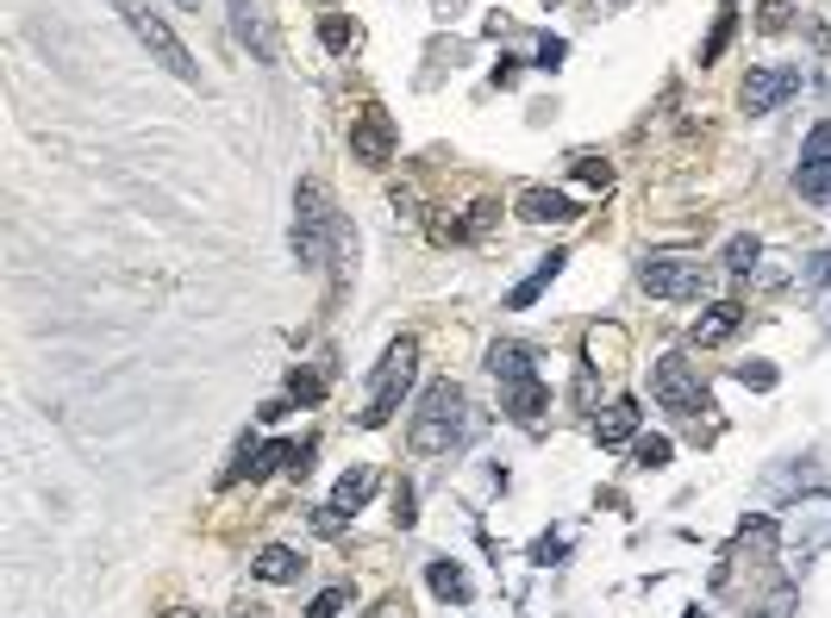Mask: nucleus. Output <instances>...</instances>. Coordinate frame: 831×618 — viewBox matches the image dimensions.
Here are the masks:
<instances>
[{
	"label": "nucleus",
	"mask_w": 831,
	"mask_h": 618,
	"mask_svg": "<svg viewBox=\"0 0 831 618\" xmlns=\"http://www.w3.org/2000/svg\"><path fill=\"white\" fill-rule=\"evenodd\" d=\"M563 56H569V45H563V38H544V45H538V63H544V70H556Z\"/></svg>",
	"instance_id": "nucleus-30"
},
{
	"label": "nucleus",
	"mask_w": 831,
	"mask_h": 618,
	"mask_svg": "<svg viewBox=\"0 0 831 618\" xmlns=\"http://www.w3.org/2000/svg\"><path fill=\"white\" fill-rule=\"evenodd\" d=\"M113 7H119V20L138 31V45L151 50L163 70L176 75V81H194V88H201V63L188 56V45H181L176 31H169V20H163L156 7H144V0H113Z\"/></svg>",
	"instance_id": "nucleus-2"
},
{
	"label": "nucleus",
	"mask_w": 831,
	"mask_h": 618,
	"mask_svg": "<svg viewBox=\"0 0 831 618\" xmlns=\"http://www.w3.org/2000/svg\"><path fill=\"white\" fill-rule=\"evenodd\" d=\"M344 606H351V594H344V588H326V594L313 600V613H306V618H338Z\"/></svg>",
	"instance_id": "nucleus-27"
},
{
	"label": "nucleus",
	"mask_w": 831,
	"mask_h": 618,
	"mask_svg": "<svg viewBox=\"0 0 831 618\" xmlns=\"http://www.w3.org/2000/svg\"><path fill=\"white\" fill-rule=\"evenodd\" d=\"M394 150H401V131H394V119H388V106H363L351 119V156L356 163H369V169H381V163H394Z\"/></svg>",
	"instance_id": "nucleus-7"
},
{
	"label": "nucleus",
	"mask_w": 831,
	"mask_h": 618,
	"mask_svg": "<svg viewBox=\"0 0 831 618\" xmlns=\"http://www.w3.org/2000/svg\"><path fill=\"white\" fill-rule=\"evenodd\" d=\"M563 263H569V256H563V250H551V256H544V263H538V269H531L526 281L513 288V294H506V306H531V300H538L556 281V275H563Z\"/></svg>",
	"instance_id": "nucleus-14"
},
{
	"label": "nucleus",
	"mask_w": 831,
	"mask_h": 618,
	"mask_svg": "<svg viewBox=\"0 0 831 618\" xmlns=\"http://www.w3.org/2000/svg\"><path fill=\"white\" fill-rule=\"evenodd\" d=\"M576 181H588V188H613V163H601V156H576Z\"/></svg>",
	"instance_id": "nucleus-24"
},
{
	"label": "nucleus",
	"mask_w": 831,
	"mask_h": 618,
	"mask_svg": "<svg viewBox=\"0 0 831 618\" xmlns=\"http://www.w3.org/2000/svg\"><path fill=\"white\" fill-rule=\"evenodd\" d=\"M631 431H638V406H631V400H613L601 419H594V444L613 450V444H626Z\"/></svg>",
	"instance_id": "nucleus-12"
},
{
	"label": "nucleus",
	"mask_w": 831,
	"mask_h": 618,
	"mask_svg": "<svg viewBox=\"0 0 831 618\" xmlns=\"http://www.w3.org/2000/svg\"><path fill=\"white\" fill-rule=\"evenodd\" d=\"M651 394H656L663 413H688V419H694V413H713V400H706L694 363H681V356H663L651 369Z\"/></svg>",
	"instance_id": "nucleus-5"
},
{
	"label": "nucleus",
	"mask_w": 831,
	"mask_h": 618,
	"mask_svg": "<svg viewBox=\"0 0 831 618\" xmlns=\"http://www.w3.org/2000/svg\"><path fill=\"white\" fill-rule=\"evenodd\" d=\"M251 569L263 575V581H294V575H301V556H294V550H281V544H269Z\"/></svg>",
	"instance_id": "nucleus-18"
},
{
	"label": "nucleus",
	"mask_w": 831,
	"mask_h": 618,
	"mask_svg": "<svg viewBox=\"0 0 831 618\" xmlns=\"http://www.w3.org/2000/svg\"><path fill=\"white\" fill-rule=\"evenodd\" d=\"M231 25H238V38L263 56V63H276V38H269V25L256 20V7L251 0H231Z\"/></svg>",
	"instance_id": "nucleus-13"
},
{
	"label": "nucleus",
	"mask_w": 831,
	"mask_h": 618,
	"mask_svg": "<svg viewBox=\"0 0 831 618\" xmlns=\"http://www.w3.org/2000/svg\"><path fill=\"white\" fill-rule=\"evenodd\" d=\"M519 219H531V225H569V219H576V200L556 194V188H526V194H519Z\"/></svg>",
	"instance_id": "nucleus-10"
},
{
	"label": "nucleus",
	"mask_w": 831,
	"mask_h": 618,
	"mask_svg": "<svg viewBox=\"0 0 831 618\" xmlns=\"http://www.w3.org/2000/svg\"><path fill=\"white\" fill-rule=\"evenodd\" d=\"M288 394L301 400V406H319V394H326V375H313V369H294V375H288Z\"/></svg>",
	"instance_id": "nucleus-22"
},
{
	"label": "nucleus",
	"mask_w": 831,
	"mask_h": 618,
	"mask_svg": "<svg viewBox=\"0 0 831 618\" xmlns=\"http://www.w3.org/2000/svg\"><path fill=\"white\" fill-rule=\"evenodd\" d=\"M394 519L413 525V488H401V494H394Z\"/></svg>",
	"instance_id": "nucleus-31"
},
{
	"label": "nucleus",
	"mask_w": 831,
	"mask_h": 618,
	"mask_svg": "<svg viewBox=\"0 0 831 618\" xmlns=\"http://www.w3.org/2000/svg\"><path fill=\"white\" fill-rule=\"evenodd\" d=\"M426 581H431V594L438 600H469V575L456 569V563H431Z\"/></svg>",
	"instance_id": "nucleus-19"
},
{
	"label": "nucleus",
	"mask_w": 831,
	"mask_h": 618,
	"mask_svg": "<svg viewBox=\"0 0 831 618\" xmlns=\"http://www.w3.org/2000/svg\"><path fill=\"white\" fill-rule=\"evenodd\" d=\"M294 250H301L306 269H326L331 256L344 250V219H338V206L319 181H301V194H294Z\"/></svg>",
	"instance_id": "nucleus-1"
},
{
	"label": "nucleus",
	"mask_w": 831,
	"mask_h": 618,
	"mask_svg": "<svg viewBox=\"0 0 831 618\" xmlns=\"http://www.w3.org/2000/svg\"><path fill=\"white\" fill-rule=\"evenodd\" d=\"M763 31H788V25H794V0H763Z\"/></svg>",
	"instance_id": "nucleus-25"
},
{
	"label": "nucleus",
	"mask_w": 831,
	"mask_h": 618,
	"mask_svg": "<svg viewBox=\"0 0 831 618\" xmlns=\"http://www.w3.org/2000/svg\"><path fill=\"white\" fill-rule=\"evenodd\" d=\"M488 369L501 375V388H513V381H531V350L526 344H513V338H501V344L488 350Z\"/></svg>",
	"instance_id": "nucleus-11"
},
{
	"label": "nucleus",
	"mask_w": 831,
	"mask_h": 618,
	"mask_svg": "<svg viewBox=\"0 0 831 618\" xmlns=\"http://www.w3.org/2000/svg\"><path fill=\"white\" fill-rule=\"evenodd\" d=\"M738 381H744V388H756V394H769V388H776V369H769V363H744V369H738Z\"/></svg>",
	"instance_id": "nucleus-28"
},
{
	"label": "nucleus",
	"mask_w": 831,
	"mask_h": 618,
	"mask_svg": "<svg viewBox=\"0 0 831 618\" xmlns=\"http://www.w3.org/2000/svg\"><path fill=\"white\" fill-rule=\"evenodd\" d=\"M638 288H644L651 300H701L706 294V269L701 263H688V256H644Z\"/></svg>",
	"instance_id": "nucleus-6"
},
{
	"label": "nucleus",
	"mask_w": 831,
	"mask_h": 618,
	"mask_svg": "<svg viewBox=\"0 0 831 618\" xmlns=\"http://www.w3.org/2000/svg\"><path fill=\"white\" fill-rule=\"evenodd\" d=\"M788 94H801V70H794V63H781V70H751V75H744V106H751V113H776Z\"/></svg>",
	"instance_id": "nucleus-8"
},
{
	"label": "nucleus",
	"mask_w": 831,
	"mask_h": 618,
	"mask_svg": "<svg viewBox=\"0 0 831 618\" xmlns=\"http://www.w3.org/2000/svg\"><path fill=\"white\" fill-rule=\"evenodd\" d=\"M831 156V125H813V138L801 144V163H826Z\"/></svg>",
	"instance_id": "nucleus-26"
},
{
	"label": "nucleus",
	"mask_w": 831,
	"mask_h": 618,
	"mask_svg": "<svg viewBox=\"0 0 831 618\" xmlns=\"http://www.w3.org/2000/svg\"><path fill=\"white\" fill-rule=\"evenodd\" d=\"M456 431H463V388H456V381H431L426 394H419L413 450H419V456H438V450L456 444Z\"/></svg>",
	"instance_id": "nucleus-3"
},
{
	"label": "nucleus",
	"mask_w": 831,
	"mask_h": 618,
	"mask_svg": "<svg viewBox=\"0 0 831 618\" xmlns=\"http://www.w3.org/2000/svg\"><path fill=\"white\" fill-rule=\"evenodd\" d=\"M756 256H763V244H756V238H731V244H726V269L731 275H751Z\"/></svg>",
	"instance_id": "nucleus-21"
},
{
	"label": "nucleus",
	"mask_w": 831,
	"mask_h": 618,
	"mask_svg": "<svg viewBox=\"0 0 831 618\" xmlns=\"http://www.w3.org/2000/svg\"><path fill=\"white\" fill-rule=\"evenodd\" d=\"M738 325H744V306H738V300H719V306H706V319H694L688 344H694V350H713V344H726Z\"/></svg>",
	"instance_id": "nucleus-9"
},
{
	"label": "nucleus",
	"mask_w": 831,
	"mask_h": 618,
	"mask_svg": "<svg viewBox=\"0 0 831 618\" xmlns=\"http://www.w3.org/2000/svg\"><path fill=\"white\" fill-rule=\"evenodd\" d=\"M344 519H351V513H338V506H319V513H313V531H319V538H338V531H344Z\"/></svg>",
	"instance_id": "nucleus-29"
},
{
	"label": "nucleus",
	"mask_w": 831,
	"mask_h": 618,
	"mask_svg": "<svg viewBox=\"0 0 831 618\" xmlns=\"http://www.w3.org/2000/svg\"><path fill=\"white\" fill-rule=\"evenodd\" d=\"M369 494H376V469H344L338 488H331V506H338V513H356Z\"/></svg>",
	"instance_id": "nucleus-15"
},
{
	"label": "nucleus",
	"mask_w": 831,
	"mask_h": 618,
	"mask_svg": "<svg viewBox=\"0 0 831 618\" xmlns=\"http://www.w3.org/2000/svg\"><path fill=\"white\" fill-rule=\"evenodd\" d=\"M631 456H638V469H669V438H638Z\"/></svg>",
	"instance_id": "nucleus-23"
},
{
	"label": "nucleus",
	"mask_w": 831,
	"mask_h": 618,
	"mask_svg": "<svg viewBox=\"0 0 831 618\" xmlns=\"http://www.w3.org/2000/svg\"><path fill=\"white\" fill-rule=\"evenodd\" d=\"M181 7H201V0H181Z\"/></svg>",
	"instance_id": "nucleus-32"
},
{
	"label": "nucleus",
	"mask_w": 831,
	"mask_h": 618,
	"mask_svg": "<svg viewBox=\"0 0 831 618\" xmlns=\"http://www.w3.org/2000/svg\"><path fill=\"white\" fill-rule=\"evenodd\" d=\"M544 406H551V394H544V381H538V375L506 388V413H513V419H526V425H531L538 413H544Z\"/></svg>",
	"instance_id": "nucleus-16"
},
{
	"label": "nucleus",
	"mask_w": 831,
	"mask_h": 618,
	"mask_svg": "<svg viewBox=\"0 0 831 618\" xmlns=\"http://www.w3.org/2000/svg\"><path fill=\"white\" fill-rule=\"evenodd\" d=\"M413 369H419V344H413V338H394V344H388V356H381V369H376L369 406H363V425H369V431L401 413L406 388H413Z\"/></svg>",
	"instance_id": "nucleus-4"
},
{
	"label": "nucleus",
	"mask_w": 831,
	"mask_h": 618,
	"mask_svg": "<svg viewBox=\"0 0 831 618\" xmlns=\"http://www.w3.org/2000/svg\"><path fill=\"white\" fill-rule=\"evenodd\" d=\"M794 188H801L806 200H831V156H826V163H801Z\"/></svg>",
	"instance_id": "nucleus-20"
},
{
	"label": "nucleus",
	"mask_w": 831,
	"mask_h": 618,
	"mask_svg": "<svg viewBox=\"0 0 831 618\" xmlns=\"http://www.w3.org/2000/svg\"><path fill=\"white\" fill-rule=\"evenodd\" d=\"M356 38H363V31H356V20H344V13H326V20H319V45H326L331 56L356 50Z\"/></svg>",
	"instance_id": "nucleus-17"
}]
</instances>
